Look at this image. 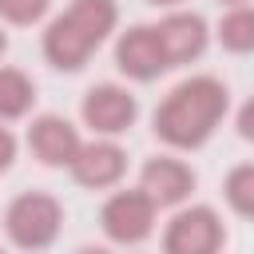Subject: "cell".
I'll return each mask as SVG.
<instances>
[{"instance_id": "6da1fadb", "label": "cell", "mask_w": 254, "mask_h": 254, "mask_svg": "<svg viewBox=\"0 0 254 254\" xmlns=\"http://www.w3.org/2000/svg\"><path fill=\"white\" fill-rule=\"evenodd\" d=\"M230 107V95H226V83L214 79V75H190L183 79L155 111V135L167 143V147H179V151H194L202 147L214 127L222 123Z\"/></svg>"}, {"instance_id": "7a4b0ae2", "label": "cell", "mask_w": 254, "mask_h": 254, "mask_svg": "<svg viewBox=\"0 0 254 254\" xmlns=\"http://www.w3.org/2000/svg\"><path fill=\"white\" fill-rule=\"evenodd\" d=\"M115 20H119L115 0H71V8L64 16H56L44 32L48 64L60 71H79L87 64V56L107 40Z\"/></svg>"}, {"instance_id": "3957f363", "label": "cell", "mask_w": 254, "mask_h": 254, "mask_svg": "<svg viewBox=\"0 0 254 254\" xmlns=\"http://www.w3.org/2000/svg\"><path fill=\"white\" fill-rule=\"evenodd\" d=\"M60 226H64V206L44 190L16 194L4 210V230L20 250H48L60 238Z\"/></svg>"}, {"instance_id": "277c9868", "label": "cell", "mask_w": 254, "mask_h": 254, "mask_svg": "<svg viewBox=\"0 0 254 254\" xmlns=\"http://www.w3.org/2000/svg\"><path fill=\"white\" fill-rule=\"evenodd\" d=\"M222 242H226V230L210 206L179 210L163 230V254H218Z\"/></svg>"}, {"instance_id": "5b68a950", "label": "cell", "mask_w": 254, "mask_h": 254, "mask_svg": "<svg viewBox=\"0 0 254 254\" xmlns=\"http://www.w3.org/2000/svg\"><path fill=\"white\" fill-rule=\"evenodd\" d=\"M155 202L143 194V190H115L103 210H99V222H103V234L119 246H135L143 242L151 230H155Z\"/></svg>"}, {"instance_id": "8992f818", "label": "cell", "mask_w": 254, "mask_h": 254, "mask_svg": "<svg viewBox=\"0 0 254 254\" xmlns=\"http://www.w3.org/2000/svg\"><path fill=\"white\" fill-rule=\"evenodd\" d=\"M83 123L91 127V131H99V135H123L131 123H135V115H139V103H135V95L127 91V87H119V83H95L87 95H83Z\"/></svg>"}, {"instance_id": "52a82bcc", "label": "cell", "mask_w": 254, "mask_h": 254, "mask_svg": "<svg viewBox=\"0 0 254 254\" xmlns=\"http://www.w3.org/2000/svg\"><path fill=\"white\" fill-rule=\"evenodd\" d=\"M115 64H119V71H123L127 79H139V83L159 79V75L167 71V56H163V48H159L155 28H147V24L127 28V32L119 36V44H115Z\"/></svg>"}, {"instance_id": "ba28073f", "label": "cell", "mask_w": 254, "mask_h": 254, "mask_svg": "<svg viewBox=\"0 0 254 254\" xmlns=\"http://www.w3.org/2000/svg\"><path fill=\"white\" fill-rule=\"evenodd\" d=\"M139 190L155 202V206H179L190 190H194V171L183 159L171 155H155L143 163L139 171Z\"/></svg>"}, {"instance_id": "9c48e42d", "label": "cell", "mask_w": 254, "mask_h": 254, "mask_svg": "<svg viewBox=\"0 0 254 254\" xmlns=\"http://www.w3.org/2000/svg\"><path fill=\"white\" fill-rule=\"evenodd\" d=\"M155 36H159V48H163V56H167V67H179V64L198 60V56L206 52V40H210L206 20H202L198 12H171V16L155 28Z\"/></svg>"}, {"instance_id": "30bf717a", "label": "cell", "mask_w": 254, "mask_h": 254, "mask_svg": "<svg viewBox=\"0 0 254 254\" xmlns=\"http://www.w3.org/2000/svg\"><path fill=\"white\" fill-rule=\"evenodd\" d=\"M28 147H32V155H36L40 163H48V167H71L83 143H79V131H75L64 115H40V119H32V127H28Z\"/></svg>"}, {"instance_id": "8fae6325", "label": "cell", "mask_w": 254, "mask_h": 254, "mask_svg": "<svg viewBox=\"0 0 254 254\" xmlns=\"http://www.w3.org/2000/svg\"><path fill=\"white\" fill-rule=\"evenodd\" d=\"M127 171V155L123 147L115 143H83L75 163H71V179L87 190H103V187H115Z\"/></svg>"}, {"instance_id": "7c38bea8", "label": "cell", "mask_w": 254, "mask_h": 254, "mask_svg": "<svg viewBox=\"0 0 254 254\" xmlns=\"http://www.w3.org/2000/svg\"><path fill=\"white\" fill-rule=\"evenodd\" d=\"M36 103V83L20 67H0V119H20Z\"/></svg>"}, {"instance_id": "4fadbf2b", "label": "cell", "mask_w": 254, "mask_h": 254, "mask_svg": "<svg viewBox=\"0 0 254 254\" xmlns=\"http://www.w3.org/2000/svg\"><path fill=\"white\" fill-rule=\"evenodd\" d=\"M218 44L234 56L254 52V8L250 4H238L218 20Z\"/></svg>"}, {"instance_id": "5bb4252c", "label": "cell", "mask_w": 254, "mask_h": 254, "mask_svg": "<svg viewBox=\"0 0 254 254\" xmlns=\"http://www.w3.org/2000/svg\"><path fill=\"white\" fill-rule=\"evenodd\" d=\"M222 194H226L230 210H238V214L254 218V163H242V167H234V171L226 175V187H222Z\"/></svg>"}, {"instance_id": "9a60e30c", "label": "cell", "mask_w": 254, "mask_h": 254, "mask_svg": "<svg viewBox=\"0 0 254 254\" xmlns=\"http://www.w3.org/2000/svg\"><path fill=\"white\" fill-rule=\"evenodd\" d=\"M48 8H52V0H0V20H8V24H36V20H44Z\"/></svg>"}, {"instance_id": "2e32d148", "label": "cell", "mask_w": 254, "mask_h": 254, "mask_svg": "<svg viewBox=\"0 0 254 254\" xmlns=\"http://www.w3.org/2000/svg\"><path fill=\"white\" fill-rule=\"evenodd\" d=\"M238 135L246 139V143H254V95L242 103V111H238Z\"/></svg>"}, {"instance_id": "e0dca14e", "label": "cell", "mask_w": 254, "mask_h": 254, "mask_svg": "<svg viewBox=\"0 0 254 254\" xmlns=\"http://www.w3.org/2000/svg\"><path fill=\"white\" fill-rule=\"evenodd\" d=\"M12 159H16V139H12L8 127H0V171H8Z\"/></svg>"}, {"instance_id": "ac0fdd59", "label": "cell", "mask_w": 254, "mask_h": 254, "mask_svg": "<svg viewBox=\"0 0 254 254\" xmlns=\"http://www.w3.org/2000/svg\"><path fill=\"white\" fill-rule=\"evenodd\" d=\"M75 254H107V250H103V246H79Z\"/></svg>"}, {"instance_id": "d6986e66", "label": "cell", "mask_w": 254, "mask_h": 254, "mask_svg": "<svg viewBox=\"0 0 254 254\" xmlns=\"http://www.w3.org/2000/svg\"><path fill=\"white\" fill-rule=\"evenodd\" d=\"M218 4H230V8H238V4H246V0H218Z\"/></svg>"}, {"instance_id": "ffe728a7", "label": "cell", "mask_w": 254, "mask_h": 254, "mask_svg": "<svg viewBox=\"0 0 254 254\" xmlns=\"http://www.w3.org/2000/svg\"><path fill=\"white\" fill-rule=\"evenodd\" d=\"M4 48H8V36H4V32H0V52H4Z\"/></svg>"}, {"instance_id": "44dd1931", "label": "cell", "mask_w": 254, "mask_h": 254, "mask_svg": "<svg viewBox=\"0 0 254 254\" xmlns=\"http://www.w3.org/2000/svg\"><path fill=\"white\" fill-rule=\"evenodd\" d=\"M151 4H179V0H151Z\"/></svg>"}, {"instance_id": "7402d4cb", "label": "cell", "mask_w": 254, "mask_h": 254, "mask_svg": "<svg viewBox=\"0 0 254 254\" xmlns=\"http://www.w3.org/2000/svg\"><path fill=\"white\" fill-rule=\"evenodd\" d=\"M0 254H4V250H0Z\"/></svg>"}]
</instances>
